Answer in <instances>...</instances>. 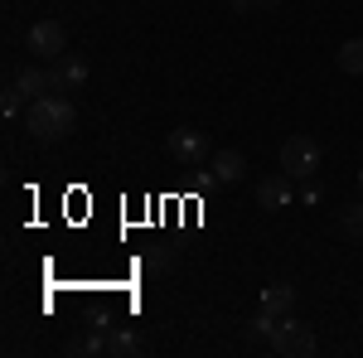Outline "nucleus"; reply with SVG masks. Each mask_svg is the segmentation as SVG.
<instances>
[{"label": "nucleus", "instance_id": "1", "mask_svg": "<svg viewBox=\"0 0 363 358\" xmlns=\"http://www.w3.org/2000/svg\"><path fill=\"white\" fill-rule=\"evenodd\" d=\"M73 126H78V111L63 92H44L29 102V136L34 140H63Z\"/></svg>", "mask_w": 363, "mask_h": 358}, {"label": "nucleus", "instance_id": "2", "mask_svg": "<svg viewBox=\"0 0 363 358\" xmlns=\"http://www.w3.org/2000/svg\"><path fill=\"white\" fill-rule=\"evenodd\" d=\"M272 354L277 358H310L315 354V330L301 325V320H277V334H272Z\"/></svg>", "mask_w": 363, "mask_h": 358}, {"label": "nucleus", "instance_id": "3", "mask_svg": "<svg viewBox=\"0 0 363 358\" xmlns=\"http://www.w3.org/2000/svg\"><path fill=\"white\" fill-rule=\"evenodd\" d=\"M25 49L29 58H58V54H68V29L58 25V20H34V25L25 29Z\"/></svg>", "mask_w": 363, "mask_h": 358}, {"label": "nucleus", "instance_id": "4", "mask_svg": "<svg viewBox=\"0 0 363 358\" xmlns=\"http://www.w3.org/2000/svg\"><path fill=\"white\" fill-rule=\"evenodd\" d=\"M281 169H286L291 179H310V174L320 169V145L310 136H286L281 140Z\"/></svg>", "mask_w": 363, "mask_h": 358}, {"label": "nucleus", "instance_id": "5", "mask_svg": "<svg viewBox=\"0 0 363 358\" xmlns=\"http://www.w3.org/2000/svg\"><path fill=\"white\" fill-rule=\"evenodd\" d=\"M169 155L179 160V165H203V160H213V150H208V136L194 131V126H179V131H169Z\"/></svg>", "mask_w": 363, "mask_h": 358}, {"label": "nucleus", "instance_id": "6", "mask_svg": "<svg viewBox=\"0 0 363 358\" xmlns=\"http://www.w3.org/2000/svg\"><path fill=\"white\" fill-rule=\"evenodd\" d=\"M49 83H54V92H78V87L87 83V63L78 54L49 58Z\"/></svg>", "mask_w": 363, "mask_h": 358}, {"label": "nucleus", "instance_id": "7", "mask_svg": "<svg viewBox=\"0 0 363 358\" xmlns=\"http://www.w3.org/2000/svg\"><path fill=\"white\" fill-rule=\"evenodd\" d=\"M291 198H296V179H291L286 169L257 184V203H262L267 213H281V208H291Z\"/></svg>", "mask_w": 363, "mask_h": 358}, {"label": "nucleus", "instance_id": "8", "mask_svg": "<svg viewBox=\"0 0 363 358\" xmlns=\"http://www.w3.org/2000/svg\"><path fill=\"white\" fill-rule=\"evenodd\" d=\"M107 339H112V320H92L87 334H78V339L68 344V354L73 358H97V354H107Z\"/></svg>", "mask_w": 363, "mask_h": 358}, {"label": "nucleus", "instance_id": "9", "mask_svg": "<svg viewBox=\"0 0 363 358\" xmlns=\"http://www.w3.org/2000/svg\"><path fill=\"white\" fill-rule=\"evenodd\" d=\"M208 165H213V169H208V179H213V184H238V179L247 174V160H242V150H218Z\"/></svg>", "mask_w": 363, "mask_h": 358}, {"label": "nucleus", "instance_id": "10", "mask_svg": "<svg viewBox=\"0 0 363 358\" xmlns=\"http://www.w3.org/2000/svg\"><path fill=\"white\" fill-rule=\"evenodd\" d=\"M291 305H296V291H291V281H272V286H262V315H272V320H286V315H291Z\"/></svg>", "mask_w": 363, "mask_h": 358}, {"label": "nucleus", "instance_id": "11", "mask_svg": "<svg viewBox=\"0 0 363 358\" xmlns=\"http://www.w3.org/2000/svg\"><path fill=\"white\" fill-rule=\"evenodd\" d=\"M15 87L25 92L29 102H34V97H44V92H54V83H49V63H44V68H39V63H25V68H20V78H15Z\"/></svg>", "mask_w": 363, "mask_h": 358}, {"label": "nucleus", "instance_id": "12", "mask_svg": "<svg viewBox=\"0 0 363 358\" xmlns=\"http://www.w3.org/2000/svg\"><path fill=\"white\" fill-rule=\"evenodd\" d=\"M107 354H112V358H136V354H145V339H140L136 330H126V325H112Z\"/></svg>", "mask_w": 363, "mask_h": 358}, {"label": "nucleus", "instance_id": "13", "mask_svg": "<svg viewBox=\"0 0 363 358\" xmlns=\"http://www.w3.org/2000/svg\"><path fill=\"white\" fill-rule=\"evenodd\" d=\"M140 272H150V276H165V272H174V252H169L165 242L145 247V257H140Z\"/></svg>", "mask_w": 363, "mask_h": 358}, {"label": "nucleus", "instance_id": "14", "mask_svg": "<svg viewBox=\"0 0 363 358\" xmlns=\"http://www.w3.org/2000/svg\"><path fill=\"white\" fill-rule=\"evenodd\" d=\"M339 233H344L349 242H363V198L339 208Z\"/></svg>", "mask_w": 363, "mask_h": 358}, {"label": "nucleus", "instance_id": "15", "mask_svg": "<svg viewBox=\"0 0 363 358\" xmlns=\"http://www.w3.org/2000/svg\"><path fill=\"white\" fill-rule=\"evenodd\" d=\"M339 73H349V78H363V39H349V44H339Z\"/></svg>", "mask_w": 363, "mask_h": 358}, {"label": "nucleus", "instance_id": "16", "mask_svg": "<svg viewBox=\"0 0 363 358\" xmlns=\"http://www.w3.org/2000/svg\"><path fill=\"white\" fill-rule=\"evenodd\" d=\"M25 102H29V97H25V92H20V87H15V83H10V87H5V97H0V111H5V116H10V121H15V116H20V107H25Z\"/></svg>", "mask_w": 363, "mask_h": 358}, {"label": "nucleus", "instance_id": "17", "mask_svg": "<svg viewBox=\"0 0 363 358\" xmlns=\"http://www.w3.org/2000/svg\"><path fill=\"white\" fill-rule=\"evenodd\" d=\"M247 334H252V339H267V344H272V334H277V320H272V315H257Z\"/></svg>", "mask_w": 363, "mask_h": 358}, {"label": "nucleus", "instance_id": "18", "mask_svg": "<svg viewBox=\"0 0 363 358\" xmlns=\"http://www.w3.org/2000/svg\"><path fill=\"white\" fill-rule=\"evenodd\" d=\"M252 10H257L252 0H233V15H252Z\"/></svg>", "mask_w": 363, "mask_h": 358}, {"label": "nucleus", "instance_id": "19", "mask_svg": "<svg viewBox=\"0 0 363 358\" xmlns=\"http://www.w3.org/2000/svg\"><path fill=\"white\" fill-rule=\"evenodd\" d=\"M252 5H257V10H272V5H281V0H252Z\"/></svg>", "mask_w": 363, "mask_h": 358}, {"label": "nucleus", "instance_id": "20", "mask_svg": "<svg viewBox=\"0 0 363 358\" xmlns=\"http://www.w3.org/2000/svg\"><path fill=\"white\" fill-rule=\"evenodd\" d=\"M359 194H363V174H359Z\"/></svg>", "mask_w": 363, "mask_h": 358}]
</instances>
